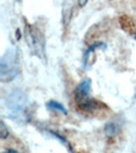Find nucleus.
Instances as JSON below:
<instances>
[{
  "instance_id": "6",
  "label": "nucleus",
  "mask_w": 136,
  "mask_h": 153,
  "mask_svg": "<svg viewBox=\"0 0 136 153\" xmlns=\"http://www.w3.org/2000/svg\"><path fill=\"white\" fill-rule=\"evenodd\" d=\"M119 132V127L118 125H116L115 123H108L105 125V136L108 138H113L118 134Z\"/></svg>"
},
{
  "instance_id": "5",
  "label": "nucleus",
  "mask_w": 136,
  "mask_h": 153,
  "mask_svg": "<svg viewBox=\"0 0 136 153\" xmlns=\"http://www.w3.org/2000/svg\"><path fill=\"white\" fill-rule=\"evenodd\" d=\"M46 107L48 108L49 110H53V111H58L61 112L64 114H67V110L66 108L64 107L63 104H61L58 101H54V100H50L46 103Z\"/></svg>"
},
{
  "instance_id": "4",
  "label": "nucleus",
  "mask_w": 136,
  "mask_h": 153,
  "mask_svg": "<svg viewBox=\"0 0 136 153\" xmlns=\"http://www.w3.org/2000/svg\"><path fill=\"white\" fill-rule=\"evenodd\" d=\"M7 107L11 111V115L16 118L25 120L27 117V99L26 95L19 90H16L9 95L7 99Z\"/></svg>"
},
{
  "instance_id": "8",
  "label": "nucleus",
  "mask_w": 136,
  "mask_h": 153,
  "mask_svg": "<svg viewBox=\"0 0 136 153\" xmlns=\"http://www.w3.org/2000/svg\"><path fill=\"white\" fill-rule=\"evenodd\" d=\"M8 130L6 129L5 125H4L3 122H1V126H0V137H1V139H5L6 137H8Z\"/></svg>"
},
{
  "instance_id": "10",
  "label": "nucleus",
  "mask_w": 136,
  "mask_h": 153,
  "mask_svg": "<svg viewBox=\"0 0 136 153\" xmlns=\"http://www.w3.org/2000/svg\"><path fill=\"white\" fill-rule=\"evenodd\" d=\"M87 1H88V0H78L79 6H80V7H83L86 3H87Z\"/></svg>"
},
{
  "instance_id": "7",
  "label": "nucleus",
  "mask_w": 136,
  "mask_h": 153,
  "mask_svg": "<svg viewBox=\"0 0 136 153\" xmlns=\"http://www.w3.org/2000/svg\"><path fill=\"white\" fill-rule=\"evenodd\" d=\"M97 48H105V44H103V43H93V44H91L90 47H89L87 50L85 51V53H84V63L87 62L89 54L92 52L93 50H95V49H97Z\"/></svg>"
},
{
  "instance_id": "1",
  "label": "nucleus",
  "mask_w": 136,
  "mask_h": 153,
  "mask_svg": "<svg viewBox=\"0 0 136 153\" xmlns=\"http://www.w3.org/2000/svg\"><path fill=\"white\" fill-rule=\"evenodd\" d=\"M91 88V82L89 80H84L81 83L78 84V86L75 89V102L76 105L81 111L92 113L93 111L98 109V103L89 96Z\"/></svg>"
},
{
  "instance_id": "3",
  "label": "nucleus",
  "mask_w": 136,
  "mask_h": 153,
  "mask_svg": "<svg viewBox=\"0 0 136 153\" xmlns=\"http://www.w3.org/2000/svg\"><path fill=\"white\" fill-rule=\"evenodd\" d=\"M19 61L18 51L9 49L0 62V78L2 82H10L19 74Z\"/></svg>"
},
{
  "instance_id": "9",
  "label": "nucleus",
  "mask_w": 136,
  "mask_h": 153,
  "mask_svg": "<svg viewBox=\"0 0 136 153\" xmlns=\"http://www.w3.org/2000/svg\"><path fill=\"white\" fill-rule=\"evenodd\" d=\"M1 153H22V152L19 151V150L16 149V148H13V147H9V148H7V149L2 150Z\"/></svg>"
},
{
  "instance_id": "2",
  "label": "nucleus",
  "mask_w": 136,
  "mask_h": 153,
  "mask_svg": "<svg viewBox=\"0 0 136 153\" xmlns=\"http://www.w3.org/2000/svg\"><path fill=\"white\" fill-rule=\"evenodd\" d=\"M25 39L32 53L40 59H45V38L40 30L32 25H27L25 28Z\"/></svg>"
}]
</instances>
